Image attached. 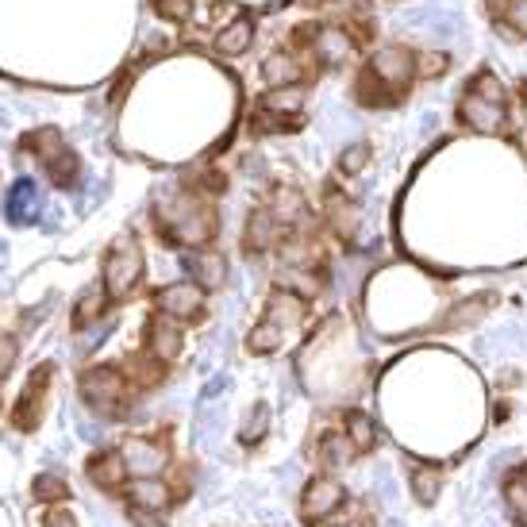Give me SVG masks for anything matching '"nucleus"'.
<instances>
[{
    "label": "nucleus",
    "mask_w": 527,
    "mask_h": 527,
    "mask_svg": "<svg viewBox=\"0 0 527 527\" xmlns=\"http://www.w3.org/2000/svg\"><path fill=\"white\" fill-rule=\"evenodd\" d=\"M154 231L166 243H174V247L201 251V247H208L220 235V216L189 185L185 189H166L154 201Z\"/></svg>",
    "instance_id": "f257e3e1"
},
{
    "label": "nucleus",
    "mask_w": 527,
    "mask_h": 527,
    "mask_svg": "<svg viewBox=\"0 0 527 527\" xmlns=\"http://www.w3.org/2000/svg\"><path fill=\"white\" fill-rule=\"evenodd\" d=\"M458 120L474 131L497 135L508 131V104H504V85L493 70H481L470 77V85L458 97Z\"/></svg>",
    "instance_id": "f03ea898"
},
{
    "label": "nucleus",
    "mask_w": 527,
    "mask_h": 527,
    "mask_svg": "<svg viewBox=\"0 0 527 527\" xmlns=\"http://www.w3.org/2000/svg\"><path fill=\"white\" fill-rule=\"evenodd\" d=\"M304 316H308V301L304 297L289 293V289H274V297L266 301V316L247 335V351L251 354L281 351V343L304 324Z\"/></svg>",
    "instance_id": "7ed1b4c3"
},
{
    "label": "nucleus",
    "mask_w": 527,
    "mask_h": 527,
    "mask_svg": "<svg viewBox=\"0 0 527 527\" xmlns=\"http://www.w3.org/2000/svg\"><path fill=\"white\" fill-rule=\"evenodd\" d=\"M139 281H143V247H139V239L131 231L116 235L108 254H104L101 289L108 293V301L120 304L139 289Z\"/></svg>",
    "instance_id": "20e7f679"
},
{
    "label": "nucleus",
    "mask_w": 527,
    "mask_h": 527,
    "mask_svg": "<svg viewBox=\"0 0 527 527\" xmlns=\"http://www.w3.org/2000/svg\"><path fill=\"white\" fill-rule=\"evenodd\" d=\"M131 381L120 366H93L81 374V397L93 404L101 416H124L131 408Z\"/></svg>",
    "instance_id": "39448f33"
},
{
    "label": "nucleus",
    "mask_w": 527,
    "mask_h": 527,
    "mask_svg": "<svg viewBox=\"0 0 527 527\" xmlns=\"http://www.w3.org/2000/svg\"><path fill=\"white\" fill-rule=\"evenodd\" d=\"M51 377H54L51 362L35 366V374L27 377L24 393H20V401H16V408H12V427H16V431H35V427H39V420H43V408H47Z\"/></svg>",
    "instance_id": "423d86ee"
},
{
    "label": "nucleus",
    "mask_w": 527,
    "mask_h": 527,
    "mask_svg": "<svg viewBox=\"0 0 527 527\" xmlns=\"http://www.w3.org/2000/svg\"><path fill=\"white\" fill-rule=\"evenodd\" d=\"M416 58L420 54L412 51V47H404V43H389V47H381L374 51V58L366 62L370 70H374L389 89H397V93H408V85L416 81Z\"/></svg>",
    "instance_id": "0eeeda50"
},
{
    "label": "nucleus",
    "mask_w": 527,
    "mask_h": 527,
    "mask_svg": "<svg viewBox=\"0 0 527 527\" xmlns=\"http://www.w3.org/2000/svg\"><path fill=\"white\" fill-rule=\"evenodd\" d=\"M154 308L181 320V324H193L204 316V289L197 281H170L154 293Z\"/></svg>",
    "instance_id": "6e6552de"
},
{
    "label": "nucleus",
    "mask_w": 527,
    "mask_h": 527,
    "mask_svg": "<svg viewBox=\"0 0 527 527\" xmlns=\"http://www.w3.org/2000/svg\"><path fill=\"white\" fill-rule=\"evenodd\" d=\"M120 454H124L127 474L131 477H158L162 470H166V462H170L166 443L154 439V435H127Z\"/></svg>",
    "instance_id": "1a4fd4ad"
},
{
    "label": "nucleus",
    "mask_w": 527,
    "mask_h": 527,
    "mask_svg": "<svg viewBox=\"0 0 527 527\" xmlns=\"http://www.w3.org/2000/svg\"><path fill=\"white\" fill-rule=\"evenodd\" d=\"M343 501H347V493H343L339 481H331V477H312L301 493V516L304 520H312V524H320L327 516H335V512L343 508Z\"/></svg>",
    "instance_id": "9d476101"
},
{
    "label": "nucleus",
    "mask_w": 527,
    "mask_h": 527,
    "mask_svg": "<svg viewBox=\"0 0 527 527\" xmlns=\"http://www.w3.org/2000/svg\"><path fill=\"white\" fill-rule=\"evenodd\" d=\"M362 51L358 43H354V35L347 31L343 24H331V27H320L316 31V39H312V47H308V58H316L320 66H343L347 58Z\"/></svg>",
    "instance_id": "9b49d317"
},
{
    "label": "nucleus",
    "mask_w": 527,
    "mask_h": 527,
    "mask_svg": "<svg viewBox=\"0 0 527 527\" xmlns=\"http://www.w3.org/2000/svg\"><path fill=\"white\" fill-rule=\"evenodd\" d=\"M181 266H185V274L193 277L204 293H208V289H220L227 281V258L220 251H212V247L185 251L181 254Z\"/></svg>",
    "instance_id": "f8f14e48"
},
{
    "label": "nucleus",
    "mask_w": 527,
    "mask_h": 527,
    "mask_svg": "<svg viewBox=\"0 0 527 527\" xmlns=\"http://www.w3.org/2000/svg\"><path fill=\"white\" fill-rule=\"evenodd\" d=\"M181 347H185L181 320L166 316V312H154L151 320H147V351L154 358H162V362H174V358H181Z\"/></svg>",
    "instance_id": "ddd939ff"
},
{
    "label": "nucleus",
    "mask_w": 527,
    "mask_h": 527,
    "mask_svg": "<svg viewBox=\"0 0 527 527\" xmlns=\"http://www.w3.org/2000/svg\"><path fill=\"white\" fill-rule=\"evenodd\" d=\"M281 220H277L270 208H254L251 216H247V227H243V251L247 254H266L277 247V239H281Z\"/></svg>",
    "instance_id": "4468645a"
},
{
    "label": "nucleus",
    "mask_w": 527,
    "mask_h": 527,
    "mask_svg": "<svg viewBox=\"0 0 527 527\" xmlns=\"http://www.w3.org/2000/svg\"><path fill=\"white\" fill-rule=\"evenodd\" d=\"M85 474H89V481L97 485V489H104V493H120L127 485V462L120 451H101L89 458V466H85Z\"/></svg>",
    "instance_id": "2eb2a0df"
},
{
    "label": "nucleus",
    "mask_w": 527,
    "mask_h": 527,
    "mask_svg": "<svg viewBox=\"0 0 527 527\" xmlns=\"http://www.w3.org/2000/svg\"><path fill=\"white\" fill-rule=\"evenodd\" d=\"M354 101L362 104V108H397L404 101V93L389 89L370 66H362L358 77H354Z\"/></svg>",
    "instance_id": "dca6fc26"
},
{
    "label": "nucleus",
    "mask_w": 527,
    "mask_h": 527,
    "mask_svg": "<svg viewBox=\"0 0 527 527\" xmlns=\"http://www.w3.org/2000/svg\"><path fill=\"white\" fill-rule=\"evenodd\" d=\"M485 12L504 39H524L527 35V0H485Z\"/></svg>",
    "instance_id": "f3484780"
},
{
    "label": "nucleus",
    "mask_w": 527,
    "mask_h": 527,
    "mask_svg": "<svg viewBox=\"0 0 527 527\" xmlns=\"http://www.w3.org/2000/svg\"><path fill=\"white\" fill-rule=\"evenodd\" d=\"M324 204H327V224H331V231H335L343 243H351L354 231H358V204H354L351 197H343L335 185L324 193Z\"/></svg>",
    "instance_id": "a211bd4d"
},
{
    "label": "nucleus",
    "mask_w": 527,
    "mask_h": 527,
    "mask_svg": "<svg viewBox=\"0 0 527 527\" xmlns=\"http://www.w3.org/2000/svg\"><path fill=\"white\" fill-rule=\"evenodd\" d=\"M4 212H8L12 224H31V220L39 216V189H35V181L20 177V181L8 189V197H4Z\"/></svg>",
    "instance_id": "6ab92c4d"
},
{
    "label": "nucleus",
    "mask_w": 527,
    "mask_h": 527,
    "mask_svg": "<svg viewBox=\"0 0 527 527\" xmlns=\"http://www.w3.org/2000/svg\"><path fill=\"white\" fill-rule=\"evenodd\" d=\"M258 104H262V108H270V112H277V116L301 120L304 104H308V89H304V81L301 85H277V89H270V93H262Z\"/></svg>",
    "instance_id": "aec40b11"
},
{
    "label": "nucleus",
    "mask_w": 527,
    "mask_h": 527,
    "mask_svg": "<svg viewBox=\"0 0 527 527\" xmlns=\"http://www.w3.org/2000/svg\"><path fill=\"white\" fill-rule=\"evenodd\" d=\"M124 374L135 389H154V385H162V381H166V362H162V358H154L151 351L127 354Z\"/></svg>",
    "instance_id": "412c9836"
},
{
    "label": "nucleus",
    "mask_w": 527,
    "mask_h": 527,
    "mask_svg": "<svg viewBox=\"0 0 527 527\" xmlns=\"http://www.w3.org/2000/svg\"><path fill=\"white\" fill-rule=\"evenodd\" d=\"M254 43V20L251 16H235L227 27H220V35H216V51L227 54V58H239V54H247Z\"/></svg>",
    "instance_id": "4be33fe9"
},
{
    "label": "nucleus",
    "mask_w": 527,
    "mask_h": 527,
    "mask_svg": "<svg viewBox=\"0 0 527 527\" xmlns=\"http://www.w3.org/2000/svg\"><path fill=\"white\" fill-rule=\"evenodd\" d=\"M270 212L281 220V227H301L304 216H308V204L293 185H277L270 193Z\"/></svg>",
    "instance_id": "5701e85b"
},
{
    "label": "nucleus",
    "mask_w": 527,
    "mask_h": 527,
    "mask_svg": "<svg viewBox=\"0 0 527 527\" xmlns=\"http://www.w3.org/2000/svg\"><path fill=\"white\" fill-rule=\"evenodd\" d=\"M262 77L277 89V85H301L304 77H308V70L297 62V54L293 51H281V54H270V58L262 62Z\"/></svg>",
    "instance_id": "b1692460"
},
{
    "label": "nucleus",
    "mask_w": 527,
    "mask_h": 527,
    "mask_svg": "<svg viewBox=\"0 0 527 527\" xmlns=\"http://www.w3.org/2000/svg\"><path fill=\"white\" fill-rule=\"evenodd\" d=\"M127 497H131L135 508H151V512H166L174 504V493L158 477H135V485L127 489Z\"/></svg>",
    "instance_id": "393cba45"
},
{
    "label": "nucleus",
    "mask_w": 527,
    "mask_h": 527,
    "mask_svg": "<svg viewBox=\"0 0 527 527\" xmlns=\"http://www.w3.org/2000/svg\"><path fill=\"white\" fill-rule=\"evenodd\" d=\"M24 151H35L31 158H39L43 166H51L58 154L66 151V139L58 127H39V131H27L24 135Z\"/></svg>",
    "instance_id": "a878e982"
},
{
    "label": "nucleus",
    "mask_w": 527,
    "mask_h": 527,
    "mask_svg": "<svg viewBox=\"0 0 527 527\" xmlns=\"http://www.w3.org/2000/svg\"><path fill=\"white\" fill-rule=\"evenodd\" d=\"M108 304L112 301H108V293H104V289H85V293H81V301L74 304V316H70L74 331H85L89 324H97Z\"/></svg>",
    "instance_id": "bb28decb"
},
{
    "label": "nucleus",
    "mask_w": 527,
    "mask_h": 527,
    "mask_svg": "<svg viewBox=\"0 0 527 527\" xmlns=\"http://www.w3.org/2000/svg\"><path fill=\"white\" fill-rule=\"evenodd\" d=\"M316 454H320V462L324 466H347L354 454V443L347 439V431H324L320 435V447H316Z\"/></svg>",
    "instance_id": "cd10ccee"
},
{
    "label": "nucleus",
    "mask_w": 527,
    "mask_h": 527,
    "mask_svg": "<svg viewBox=\"0 0 527 527\" xmlns=\"http://www.w3.org/2000/svg\"><path fill=\"white\" fill-rule=\"evenodd\" d=\"M439 485H443V474L439 466H424V462H412V493L420 504H431L439 497Z\"/></svg>",
    "instance_id": "c85d7f7f"
},
{
    "label": "nucleus",
    "mask_w": 527,
    "mask_h": 527,
    "mask_svg": "<svg viewBox=\"0 0 527 527\" xmlns=\"http://www.w3.org/2000/svg\"><path fill=\"white\" fill-rule=\"evenodd\" d=\"M43 170H47V177L58 189H77V181H81V162H77V154L70 147L58 154L51 166H43Z\"/></svg>",
    "instance_id": "c756f323"
},
{
    "label": "nucleus",
    "mask_w": 527,
    "mask_h": 527,
    "mask_svg": "<svg viewBox=\"0 0 527 527\" xmlns=\"http://www.w3.org/2000/svg\"><path fill=\"white\" fill-rule=\"evenodd\" d=\"M347 439L354 443V451L358 454L374 451V443H377L374 420H370L366 412H347Z\"/></svg>",
    "instance_id": "7c9ffc66"
},
{
    "label": "nucleus",
    "mask_w": 527,
    "mask_h": 527,
    "mask_svg": "<svg viewBox=\"0 0 527 527\" xmlns=\"http://www.w3.org/2000/svg\"><path fill=\"white\" fill-rule=\"evenodd\" d=\"M301 120H289V116H277L270 108H262V104H254L251 112V131L254 135H281V131H297Z\"/></svg>",
    "instance_id": "2f4dec72"
},
{
    "label": "nucleus",
    "mask_w": 527,
    "mask_h": 527,
    "mask_svg": "<svg viewBox=\"0 0 527 527\" xmlns=\"http://www.w3.org/2000/svg\"><path fill=\"white\" fill-rule=\"evenodd\" d=\"M31 497L43 504H54V501H70V481L62 474H39L31 481Z\"/></svg>",
    "instance_id": "473e14b6"
},
{
    "label": "nucleus",
    "mask_w": 527,
    "mask_h": 527,
    "mask_svg": "<svg viewBox=\"0 0 527 527\" xmlns=\"http://www.w3.org/2000/svg\"><path fill=\"white\" fill-rule=\"evenodd\" d=\"M189 189H193L197 197H224L227 177L220 174V170H201V174L189 177Z\"/></svg>",
    "instance_id": "72a5a7b5"
},
{
    "label": "nucleus",
    "mask_w": 527,
    "mask_h": 527,
    "mask_svg": "<svg viewBox=\"0 0 527 527\" xmlns=\"http://www.w3.org/2000/svg\"><path fill=\"white\" fill-rule=\"evenodd\" d=\"M447 70H451V58L443 51H427L416 58V77L420 81H435V77H443Z\"/></svg>",
    "instance_id": "f704fd0d"
},
{
    "label": "nucleus",
    "mask_w": 527,
    "mask_h": 527,
    "mask_svg": "<svg viewBox=\"0 0 527 527\" xmlns=\"http://www.w3.org/2000/svg\"><path fill=\"white\" fill-rule=\"evenodd\" d=\"M154 16L170 20V24H185L193 16V0H151Z\"/></svg>",
    "instance_id": "c9c22d12"
},
{
    "label": "nucleus",
    "mask_w": 527,
    "mask_h": 527,
    "mask_svg": "<svg viewBox=\"0 0 527 527\" xmlns=\"http://www.w3.org/2000/svg\"><path fill=\"white\" fill-rule=\"evenodd\" d=\"M489 301H493L489 293H485V297H474V301H462L451 312L447 327H462V324H474V320H481V316H485V304H489Z\"/></svg>",
    "instance_id": "e433bc0d"
},
{
    "label": "nucleus",
    "mask_w": 527,
    "mask_h": 527,
    "mask_svg": "<svg viewBox=\"0 0 527 527\" xmlns=\"http://www.w3.org/2000/svg\"><path fill=\"white\" fill-rule=\"evenodd\" d=\"M266 427H270V408L258 404V408H254V420H247V427H243V443H247V447H258V443L266 439Z\"/></svg>",
    "instance_id": "4c0bfd02"
},
{
    "label": "nucleus",
    "mask_w": 527,
    "mask_h": 527,
    "mask_svg": "<svg viewBox=\"0 0 527 527\" xmlns=\"http://www.w3.org/2000/svg\"><path fill=\"white\" fill-rule=\"evenodd\" d=\"M366 162H370V147L366 143H354L351 151H343V158H339V174H362L366 170Z\"/></svg>",
    "instance_id": "58836bf2"
},
{
    "label": "nucleus",
    "mask_w": 527,
    "mask_h": 527,
    "mask_svg": "<svg viewBox=\"0 0 527 527\" xmlns=\"http://www.w3.org/2000/svg\"><path fill=\"white\" fill-rule=\"evenodd\" d=\"M504 501H508V508H512L516 516H527V481L524 477H512V481H508Z\"/></svg>",
    "instance_id": "ea45409f"
},
{
    "label": "nucleus",
    "mask_w": 527,
    "mask_h": 527,
    "mask_svg": "<svg viewBox=\"0 0 527 527\" xmlns=\"http://www.w3.org/2000/svg\"><path fill=\"white\" fill-rule=\"evenodd\" d=\"M16 354H20L16 339H12V335H0V381H8V370H12Z\"/></svg>",
    "instance_id": "a19ab883"
},
{
    "label": "nucleus",
    "mask_w": 527,
    "mask_h": 527,
    "mask_svg": "<svg viewBox=\"0 0 527 527\" xmlns=\"http://www.w3.org/2000/svg\"><path fill=\"white\" fill-rule=\"evenodd\" d=\"M127 516L135 520V527H166L162 520H158V512H151V508H135V504H131Z\"/></svg>",
    "instance_id": "79ce46f5"
},
{
    "label": "nucleus",
    "mask_w": 527,
    "mask_h": 527,
    "mask_svg": "<svg viewBox=\"0 0 527 527\" xmlns=\"http://www.w3.org/2000/svg\"><path fill=\"white\" fill-rule=\"evenodd\" d=\"M43 527H77V520L70 516V512H47Z\"/></svg>",
    "instance_id": "37998d69"
},
{
    "label": "nucleus",
    "mask_w": 527,
    "mask_h": 527,
    "mask_svg": "<svg viewBox=\"0 0 527 527\" xmlns=\"http://www.w3.org/2000/svg\"><path fill=\"white\" fill-rule=\"evenodd\" d=\"M516 97H520V104L527 108V77L520 81V85H516Z\"/></svg>",
    "instance_id": "c03bdc74"
},
{
    "label": "nucleus",
    "mask_w": 527,
    "mask_h": 527,
    "mask_svg": "<svg viewBox=\"0 0 527 527\" xmlns=\"http://www.w3.org/2000/svg\"><path fill=\"white\" fill-rule=\"evenodd\" d=\"M339 527H366L362 520H347V524H339Z\"/></svg>",
    "instance_id": "a18cd8bd"
},
{
    "label": "nucleus",
    "mask_w": 527,
    "mask_h": 527,
    "mask_svg": "<svg viewBox=\"0 0 527 527\" xmlns=\"http://www.w3.org/2000/svg\"><path fill=\"white\" fill-rule=\"evenodd\" d=\"M520 477H524V481H527V466H524V474H520Z\"/></svg>",
    "instance_id": "49530a36"
},
{
    "label": "nucleus",
    "mask_w": 527,
    "mask_h": 527,
    "mask_svg": "<svg viewBox=\"0 0 527 527\" xmlns=\"http://www.w3.org/2000/svg\"><path fill=\"white\" fill-rule=\"evenodd\" d=\"M524 520H527V516H524Z\"/></svg>",
    "instance_id": "de8ad7c7"
}]
</instances>
